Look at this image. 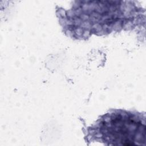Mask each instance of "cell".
I'll return each mask as SVG.
<instances>
[{"instance_id":"obj_1","label":"cell","mask_w":146,"mask_h":146,"mask_svg":"<svg viewBox=\"0 0 146 146\" xmlns=\"http://www.w3.org/2000/svg\"><path fill=\"white\" fill-rule=\"evenodd\" d=\"M96 132L103 141L132 145L144 141L145 119L140 115L123 111L106 114L96 125ZM138 144V143H137Z\"/></svg>"}]
</instances>
